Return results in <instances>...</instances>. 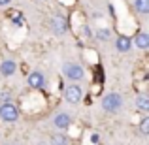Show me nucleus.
<instances>
[{"label": "nucleus", "instance_id": "obj_9", "mask_svg": "<svg viewBox=\"0 0 149 145\" xmlns=\"http://www.w3.org/2000/svg\"><path fill=\"white\" fill-rule=\"evenodd\" d=\"M115 47H117V51H128L130 49V40H128L127 36H119L117 38V42H115Z\"/></svg>", "mask_w": 149, "mask_h": 145}, {"label": "nucleus", "instance_id": "obj_3", "mask_svg": "<svg viewBox=\"0 0 149 145\" xmlns=\"http://www.w3.org/2000/svg\"><path fill=\"white\" fill-rule=\"evenodd\" d=\"M64 76L72 81H79L83 79V68L77 64H66L64 66Z\"/></svg>", "mask_w": 149, "mask_h": 145}, {"label": "nucleus", "instance_id": "obj_8", "mask_svg": "<svg viewBox=\"0 0 149 145\" xmlns=\"http://www.w3.org/2000/svg\"><path fill=\"white\" fill-rule=\"evenodd\" d=\"M0 72H2V76H13V72H15V62L13 60H4L2 66H0Z\"/></svg>", "mask_w": 149, "mask_h": 145}, {"label": "nucleus", "instance_id": "obj_14", "mask_svg": "<svg viewBox=\"0 0 149 145\" xmlns=\"http://www.w3.org/2000/svg\"><path fill=\"white\" fill-rule=\"evenodd\" d=\"M140 130H142V134L146 136L149 134V117H143L142 119V124H140Z\"/></svg>", "mask_w": 149, "mask_h": 145}, {"label": "nucleus", "instance_id": "obj_13", "mask_svg": "<svg viewBox=\"0 0 149 145\" xmlns=\"http://www.w3.org/2000/svg\"><path fill=\"white\" fill-rule=\"evenodd\" d=\"M51 145H66V138L62 134H55L51 138Z\"/></svg>", "mask_w": 149, "mask_h": 145}, {"label": "nucleus", "instance_id": "obj_16", "mask_svg": "<svg viewBox=\"0 0 149 145\" xmlns=\"http://www.w3.org/2000/svg\"><path fill=\"white\" fill-rule=\"evenodd\" d=\"M8 2H10V0H0V6H6Z\"/></svg>", "mask_w": 149, "mask_h": 145}, {"label": "nucleus", "instance_id": "obj_2", "mask_svg": "<svg viewBox=\"0 0 149 145\" xmlns=\"http://www.w3.org/2000/svg\"><path fill=\"white\" fill-rule=\"evenodd\" d=\"M0 117H2L6 123H15L17 117H19V111H17V108H15L13 104L6 102V104L0 105Z\"/></svg>", "mask_w": 149, "mask_h": 145}, {"label": "nucleus", "instance_id": "obj_6", "mask_svg": "<svg viewBox=\"0 0 149 145\" xmlns=\"http://www.w3.org/2000/svg\"><path fill=\"white\" fill-rule=\"evenodd\" d=\"M29 85H30L32 89H40V87H44V74H40V72L30 74V76H29Z\"/></svg>", "mask_w": 149, "mask_h": 145}, {"label": "nucleus", "instance_id": "obj_11", "mask_svg": "<svg viewBox=\"0 0 149 145\" xmlns=\"http://www.w3.org/2000/svg\"><path fill=\"white\" fill-rule=\"evenodd\" d=\"M136 45H138L140 49H147L149 47V36H147V34H138V38H136Z\"/></svg>", "mask_w": 149, "mask_h": 145}, {"label": "nucleus", "instance_id": "obj_15", "mask_svg": "<svg viewBox=\"0 0 149 145\" xmlns=\"http://www.w3.org/2000/svg\"><path fill=\"white\" fill-rule=\"evenodd\" d=\"M98 38H100V40H108V38H109V30H106V28L98 30Z\"/></svg>", "mask_w": 149, "mask_h": 145}, {"label": "nucleus", "instance_id": "obj_12", "mask_svg": "<svg viewBox=\"0 0 149 145\" xmlns=\"http://www.w3.org/2000/svg\"><path fill=\"white\" fill-rule=\"evenodd\" d=\"M136 104H138V108L142 109V111H149V98L146 94H140L138 100H136Z\"/></svg>", "mask_w": 149, "mask_h": 145}, {"label": "nucleus", "instance_id": "obj_1", "mask_svg": "<svg viewBox=\"0 0 149 145\" xmlns=\"http://www.w3.org/2000/svg\"><path fill=\"white\" fill-rule=\"evenodd\" d=\"M102 105H104L106 111H119L121 105H123V98L119 94H115V92H111V94L104 96V100H102Z\"/></svg>", "mask_w": 149, "mask_h": 145}, {"label": "nucleus", "instance_id": "obj_10", "mask_svg": "<svg viewBox=\"0 0 149 145\" xmlns=\"http://www.w3.org/2000/svg\"><path fill=\"white\" fill-rule=\"evenodd\" d=\"M134 8L140 11V13H149V0H136L134 2Z\"/></svg>", "mask_w": 149, "mask_h": 145}, {"label": "nucleus", "instance_id": "obj_7", "mask_svg": "<svg viewBox=\"0 0 149 145\" xmlns=\"http://www.w3.org/2000/svg\"><path fill=\"white\" fill-rule=\"evenodd\" d=\"M53 123H55L57 128H68L70 126V115L68 113H57Z\"/></svg>", "mask_w": 149, "mask_h": 145}, {"label": "nucleus", "instance_id": "obj_4", "mask_svg": "<svg viewBox=\"0 0 149 145\" xmlns=\"http://www.w3.org/2000/svg\"><path fill=\"white\" fill-rule=\"evenodd\" d=\"M64 96H66V100H68L70 104H77V102L81 100V87H77V85H70V87H66Z\"/></svg>", "mask_w": 149, "mask_h": 145}, {"label": "nucleus", "instance_id": "obj_5", "mask_svg": "<svg viewBox=\"0 0 149 145\" xmlns=\"http://www.w3.org/2000/svg\"><path fill=\"white\" fill-rule=\"evenodd\" d=\"M51 28H53L55 34H64L66 32V19L61 17V15L53 17V21H51Z\"/></svg>", "mask_w": 149, "mask_h": 145}]
</instances>
